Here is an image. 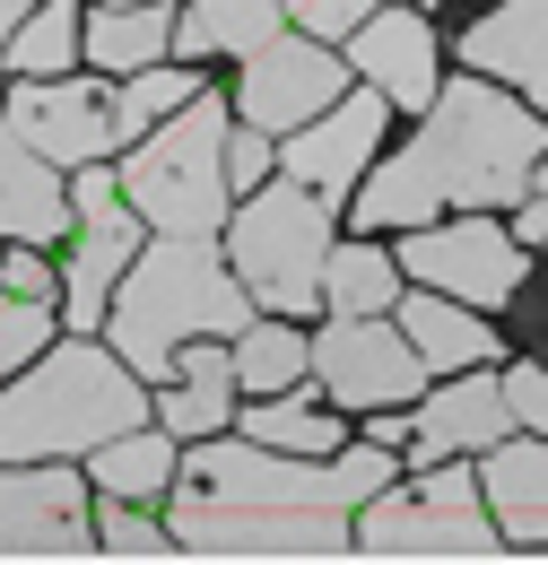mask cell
Returning <instances> with one entry per match:
<instances>
[{
	"mask_svg": "<svg viewBox=\"0 0 548 565\" xmlns=\"http://www.w3.org/2000/svg\"><path fill=\"white\" fill-rule=\"evenodd\" d=\"M392 444L357 452H278V444H192V470H175V548L192 557H357V504L383 495Z\"/></svg>",
	"mask_w": 548,
	"mask_h": 565,
	"instance_id": "obj_1",
	"label": "cell"
},
{
	"mask_svg": "<svg viewBox=\"0 0 548 565\" xmlns=\"http://www.w3.org/2000/svg\"><path fill=\"white\" fill-rule=\"evenodd\" d=\"M531 192H548V114L505 78L471 71L444 78L418 140L392 166H375V183L357 192V226L392 235V226H426L435 210H487Z\"/></svg>",
	"mask_w": 548,
	"mask_h": 565,
	"instance_id": "obj_2",
	"label": "cell"
},
{
	"mask_svg": "<svg viewBox=\"0 0 548 565\" xmlns=\"http://www.w3.org/2000/svg\"><path fill=\"white\" fill-rule=\"evenodd\" d=\"M253 322V287L218 253V235H157L114 287V349L139 383H166L183 340H235Z\"/></svg>",
	"mask_w": 548,
	"mask_h": 565,
	"instance_id": "obj_3",
	"label": "cell"
},
{
	"mask_svg": "<svg viewBox=\"0 0 548 565\" xmlns=\"http://www.w3.org/2000/svg\"><path fill=\"white\" fill-rule=\"evenodd\" d=\"M148 418L139 374L105 349H53L18 392H0V461H62V452H96L114 435Z\"/></svg>",
	"mask_w": 548,
	"mask_h": 565,
	"instance_id": "obj_4",
	"label": "cell"
},
{
	"mask_svg": "<svg viewBox=\"0 0 548 565\" xmlns=\"http://www.w3.org/2000/svg\"><path fill=\"white\" fill-rule=\"evenodd\" d=\"M226 105L218 96H192L183 114H166V131L123 157V201H131L157 235H218L226 226V201H235V174H226Z\"/></svg>",
	"mask_w": 548,
	"mask_h": 565,
	"instance_id": "obj_5",
	"label": "cell"
},
{
	"mask_svg": "<svg viewBox=\"0 0 548 565\" xmlns=\"http://www.w3.org/2000/svg\"><path fill=\"white\" fill-rule=\"evenodd\" d=\"M226 262L253 287L262 313H314L323 305V270H331V210L314 183H262L244 210L226 217Z\"/></svg>",
	"mask_w": 548,
	"mask_h": 565,
	"instance_id": "obj_6",
	"label": "cell"
},
{
	"mask_svg": "<svg viewBox=\"0 0 548 565\" xmlns=\"http://www.w3.org/2000/svg\"><path fill=\"white\" fill-rule=\"evenodd\" d=\"M479 488L462 461H435L418 495H366L357 504V557H505L496 522L479 513Z\"/></svg>",
	"mask_w": 548,
	"mask_h": 565,
	"instance_id": "obj_7",
	"label": "cell"
},
{
	"mask_svg": "<svg viewBox=\"0 0 548 565\" xmlns=\"http://www.w3.org/2000/svg\"><path fill=\"white\" fill-rule=\"evenodd\" d=\"M314 374L340 409H410L426 383V356L383 313H331V331L314 340Z\"/></svg>",
	"mask_w": 548,
	"mask_h": 565,
	"instance_id": "obj_8",
	"label": "cell"
},
{
	"mask_svg": "<svg viewBox=\"0 0 548 565\" xmlns=\"http://www.w3.org/2000/svg\"><path fill=\"white\" fill-rule=\"evenodd\" d=\"M401 279L444 287V296L496 313V305H514V287H523V244H514L505 226H487L479 210L453 217V226H401Z\"/></svg>",
	"mask_w": 548,
	"mask_h": 565,
	"instance_id": "obj_9",
	"label": "cell"
},
{
	"mask_svg": "<svg viewBox=\"0 0 548 565\" xmlns=\"http://www.w3.org/2000/svg\"><path fill=\"white\" fill-rule=\"evenodd\" d=\"M348 96V62H331L323 35H271L253 62H244V87H235V114L253 131H305L314 114H331Z\"/></svg>",
	"mask_w": 548,
	"mask_h": 565,
	"instance_id": "obj_10",
	"label": "cell"
},
{
	"mask_svg": "<svg viewBox=\"0 0 548 565\" xmlns=\"http://www.w3.org/2000/svg\"><path fill=\"white\" fill-rule=\"evenodd\" d=\"M70 210H78V244H70V322L78 331H96L105 313H114V287H123V270L139 262V210L123 201V183L114 174H78V192H70Z\"/></svg>",
	"mask_w": 548,
	"mask_h": 565,
	"instance_id": "obj_11",
	"label": "cell"
},
{
	"mask_svg": "<svg viewBox=\"0 0 548 565\" xmlns=\"http://www.w3.org/2000/svg\"><path fill=\"white\" fill-rule=\"evenodd\" d=\"M383 114H392V96H383V87H348L331 114H314L305 131H287V140H278V166H287L296 183H314L323 201H340L348 183L375 166V148H383Z\"/></svg>",
	"mask_w": 548,
	"mask_h": 565,
	"instance_id": "obj_12",
	"label": "cell"
},
{
	"mask_svg": "<svg viewBox=\"0 0 548 565\" xmlns=\"http://www.w3.org/2000/svg\"><path fill=\"white\" fill-rule=\"evenodd\" d=\"M0 122L35 148V157H53V166H96L105 148L123 140V131H114V96L87 87V78H35V87H18Z\"/></svg>",
	"mask_w": 548,
	"mask_h": 565,
	"instance_id": "obj_13",
	"label": "cell"
},
{
	"mask_svg": "<svg viewBox=\"0 0 548 565\" xmlns=\"http://www.w3.org/2000/svg\"><path fill=\"white\" fill-rule=\"evenodd\" d=\"M0 557H96L78 479H62V470H9L0 479Z\"/></svg>",
	"mask_w": 548,
	"mask_h": 565,
	"instance_id": "obj_14",
	"label": "cell"
},
{
	"mask_svg": "<svg viewBox=\"0 0 548 565\" xmlns=\"http://www.w3.org/2000/svg\"><path fill=\"white\" fill-rule=\"evenodd\" d=\"M348 71L366 78V87H383L392 105H410L426 114L435 105V26H426V9L418 0H392V9H375L357 35H348Z\"/></svg>",
	"mask_w": 548,
	"mask_h": 565,
	"instance_id": "obj_15",
	"label": "cell"
},
{
	"mask_svg": "<svg viewBox=\"0 0 548 565\" xmlns=\"http://www.w3.org/2000/svg\"><path fill=\"white\" fill-rule=\"evenodd\" d=\"M514 435V401H505V374H479L462 365V383H444L426 409L410 418V452L435 470V461H462V452H496Z\"/></svg>",
	"mask_w": 548,
	"mask_h": 565,
	"instance_id": "obj_16",
	"label": "cell"
},
{
	"mask_svg": "<svg viewBox=\"0 0 548 565\" xmlns=\"http://www.w3.org/2000/svg\"><path fill=\"white\" fill-rule=\"evenodd\" d=\"M462 62L487 78H505L514 96H531L548 114V0H505L462 26Z\"/></svg>",
	"mask_w": 548,
	"mask_h": 565,
	"instance_id": "obj_17",
	"label": "cell"
},
{
	"mask_svg": "<svg viewBox=\"0 0 548 565\" xmlns=\"http://www.w3.org/2000/svg\"><path fill=\"white\" fill-rule=\"evenodd\" d=\"M487 504L514 548H548V435H505L487 452Z\"/></svg>",
	"mask_w": 548,
	"mask_h": 565,
	"instance_id": "obj_18",
	"label": "cell"
},
{
	"mask_svg": "<svg viewBox=\"0 0 548 565\" xmlns=\"http://www.w3.org/2000/svg\"><path fill=\"white\" fill-rule=\"evenodd\" d=\"M70 217H78V210H70L62 183H53V157H35L18 131H0V235H18V244H53Z\"/></svg>",
	"mask_w": 548,
	"mask_h": 565,
	"instance_id": "obj_19",
	"label": "cell"
},
{
	"mask_svg": "<svg viewBox=\"0 0 548 565\" xmlns=\"http://www.w3.org/2000/svg\"><path fill=\"white\" fill-rule=\"evenodd\" d=\"M401 331H410L418 356H426V365H444V374L487 365V349H496V331L479 322V305H462V296H444V287H418V296H401Z\"/></svg>",
	"mask_w": 548,
	"mask_h": 565,
	"instance_id": "obj_20",
	"label": "cell"
},
{
	"mask_svg": "<svg viewBox=\"0 0 548 565\" xmlns=\"http://www.w3.org/2000/svg\"><path fill=\"white\" fill-rule=\"evenodd\" d=\"M235 392H244V383H235V349H201V340H192V349L175 356V392H166L157 418L201 444V435H218V426L235 418Z\"/></svg>",
	"mask_w": 548,
	"mask_h": 565,
	"instance_id": "obj_21",
	"label": "cell"
},
{
	"mask_svg": "<svg viewBox=\"0 0 548 565\" xmlns=\"http://www.w3.org/2000/svg\"><path fill=\"white\" fill-rule=\"evenodd\" d=\"M278 0H192V18H175V44L201 62V53H235V62H253L262 44L278 35Z\"/></svg>",
	"mask_w": 548,
	"mask_h": 565,
	"instance_id": "obj_22",
	"label": "cell"
},
{
	"mask_svg": "<svg viewBox=\"0 0 548 565\" xmlns=\"http://www.w3.org/2000/svg\"><path fill=\"white\" fill-rule=\"evenodd\" d=\"M166 44H175V18H166V0L105 9V18L87 26V62H105V71H148Z\"/></svg>",
	"mask_w": 548,
	"mask_h": 565,
	"instance_id": "obj_23",
	"label": "cell"
},
{
	"mask_svg": "<svg viewBox=\"0 0 548 565\" xmlns=\"http://www.w3.org/2000/svg\"><path fill=\"white\" fill-rule=\"evenodd\" d=\"M323 305H331V313H383V305H401V253H375V244H331Z\"/></svg>",
	"mask_w": 548,
	"mask_h": 565,
	"instance_id": "obj_24",
	"label": "cell"
},
{
	"mask_svg": "<svg viewBox=\"0 0 548 565\" xmlns=\"http://www.w3.org/2000/svg\"><path fill=\"white\" fill-rule=\"evenodd\" d=\"M305 365H314V340H296V331H287V313L235 331V383H244L253 401H262V392H296V383H305Z\"/></svg>",
	"mask_w": 548,
	"mask_h": 565,
	"instance_id": "obj_25",
	"label": "cell"
},
{
	"mask_svg": "<svg viewBox=\"0 0 548 565\" xmlns=\"http://www.w3.org/2000/svg\"><path fill=\"white\" fill-rule=\"evenodd\" d=\"M253 444L278 452H340V401H296V392H262V409H244Z\"/></svg>",
	"mask_w": 548,
	"mask_h": 565,
	"instance_id": "obj_26",
	"label": "cell"
},
{
	"mask_svg": "<svg viewBox=\"0 0 548 565\" xmlns=\"http://www.w3.org/2000/svg\"><path fill=\"white\" fill-rule=\"evenodd\" d=\"M96 479H105V495H157L175 488V426L166 435H148V426H131V435H114V444H96Z\"/></svg>",
	"mask_w": 548,
	"mask_h": 565,
	"instance_id": "obj_27",
	"label": "cell"
},
{
	"mask_svg": "<svg viewBox=\"0 0 548 565\" xmlns=\"http://www.w3.org/2000/svg\"><path fill=\"white\" fill-rule=\"evenodd\" d=\"M192 96H201V71H157V62H148V71H131L123 96H114V131H123V140H148V131H157L166 114H183Z\"/></svg>",
	"mask_w": 548,
	"mask_h": 565,
	"instance_id": "obj_28",
	"label": "cell"
},
{
	"mask_svg": "<svg viewBox=\"0 0 548 565\" xmlns=\"http://www.w3.org/2000/svg\"><path fill=\"white\" fill-rule=\"evenodd\" d=\"M70 53H78V18H70V0H44V9L9 35V62H18V71H35V78H53Z\"/></svg>",
	"mask_w": 548,
	"mask_h": 565,
	"instance_id": "obj_29",
	"label": "cell"
},
{
	"mask_svg": "<svg viewBox=\"0 0 548 565\" xmlns=\"http://www.w3.org/2000/svg\"><path fill=\"white\" fill-rule=\"evenodd\" d=\"M35 340H53V305H44V296H18V287L0 279V374L27 365Z\"/></svg>",
	"mask_w": 548,
	"mask_h": 565,
	"instance_id": "obj_30",
	"label": "cell"
},
{
	"mask_svg": "<svg viewBox=\"0 0 548 565\" xmlns=\"http://www.w3.org/2000/svg\"><path fill=\"white\" fill-rule=\"evenodd\" d=\"M96 540H105V557H175V531H157L148 513H131V495H105Z\"/></svg>",
	"mask_w": 548,
	"mask_h": 565,
	"instance_id": "obj_31",
	"label": "cell"
},
{
	"mask_svg": "<svg viewBox=\"0 0 548 565\" xmlns=\"http://www.w3.org/2000/svg\"><path fill=\"white\" fill-rule=\"evenodd\" d=\"M278 9H287L305 35H323V44H331V35H357V26H366L375 9H392V0H278ZM418 9H426V0H418Z\"/></svg>",
	"mask_w": 548,
	"mask_h": 565,
	"instance_id": "obj_32",
	"label": "cell"
},
{
	"mask_svg": "<svg viewBox=\"0 0 548 565\" xmlns=\"http://www.w3.org/2000/svg\"><path fill=\"white\" fill-rule=\"evenodd\" d=\"M505 401H514V426L548 435V365H514L505 374Z\"/></svg>",
	"mask_w": 548,
	"mask_h": 565,
	"instance_id": "obj_33",
	"label": "cell"
},
{
	"mask_svg": "<svg viewBox=\"0 0 548 565\" xmlns=\"http://www.w3.org/2000/svg\"><path fill=\"white\" fill-rule=\"evenodd\" d=\"M262 166H271V131H235V140H226V174H235V192H262Z\"/></svg>",
	"mask_w": 548,
	"mask_h": 565,
	"instance_id": "obj_34",
	"label": "cell"
},
{
	"mask_svg": "<svg viewBox=\"0 0 548 565\" xmlns=\"http://www.w3.org/2000/svg\"><path fill=\"white\" fill-rule=\"evenodd\" d=\"M0 279L18 287V296H53V270H44L35 253H9V262H0Z\"/></svg>",
	"mask_w": 548,
	"mask_h": 565,
	"instance_id": "obj_35",
	"label": "cell"
},
{
	"mask_svg": "<svg viewBox=\"0 0 548 565\" xmlns=\"http://www.w3.org/2000/svg\"><path fill=\"white\" fill-rule=\"evenodd\" d=\"M514 244H548V192L514 201Z\"/></svg>",
	"mask_w": 548,
	"mask_h": 565,
	"instance_id": "obj_36",
	"label": "cell"
},
{
	"mask_svg": "<svg viewBox=\"0 0 548 565\" xmlns=\"http://www.w3.org/2000/svg\"><path fill=\"white\" fill-rule=\"evenodd\" d=\"M35 9H44V0H0V62H9V35H18Z\"/></svg>",
	"mask_w": 548,
	"mask_h": 565,
	"instance_id": "obj_37",
	"label": "cell"
},
{
	"mask_svg": "<svg viewBox=\"0 0 548 565\" xmlns=\"http://www.w3.org/2000/svg\"><path fill=\"white\" fill-rule=\"evenodd\" d=\"M375 444H410V418L401 409H375Z\"/></svg>",
	"mask_w": 548,
	"mask_h": 565,
	"instance_id": "obj_38",
	"label": "cell"
},
{
	"mask_svg": "<svg viewBox=\"0 0 548 565\" xmlns=\"http://www.w3.org/2000/svg\"><path fill=\"white\" fill-rule=\"evenodd\" d=\"M105 9H131V0H105Z\"/></svg>",
	"mask_w": 548,
	"mask_h": 565,
	"instance_id": "obj_39",
	"label": "cell"
}]
</instances>
